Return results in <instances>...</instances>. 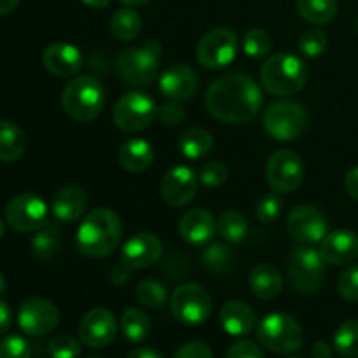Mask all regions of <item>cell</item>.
I'll use <instances>...</instances> for the list:
<instances>
[{
  "label": "cell",
  "instance_id": "6da1fadb",
  "mask_svg": "<svg viewBox=\"0 0 358 358\" xmlns=\"http://www.w3.org/2000/svg\"><path fill=\"white\" fill-rule=\"evenodd\" d=\"M206 110L226 124H245L259 114L262 91L247 73L233 72L219 77L208 87Z\"/></svg>",
  "mask_w": 358,
  "mask_h": 358
},
{
  "label": "cell",
  "instance_id": "7a4b0ae2",
  "mask_svg": "<svg viewBox=\"0 0 358 358\" xmlns=\"http://www.w3.org/2000/svg\"><path fill=\"white\" fill-rule=\"evenodd\" d=\"M122 238V222L110 208H94L84 217L77 229V248L83 255L101 259L119 247Z\"/></svg>",
  "mask_w": 358,
  "mask_h": 358
},
{
  "label": "cell",
  "instance_id": "3957f363",
  "mask_svg": "<svg viewBox=\"0 0 358 358\" xmlns=\"http://www.w3.org/2000/svg\"><path fill=\"white\" fill-rule=\"evenodd\" d=\"M259 77L268 93L275 96H290L306 86L308 66L303 58L283 51L266 59Z\"/></svg>",
  "mask_w": 358,
  "mask_h": 358
},
{
  "label": "cell",
  "instance_id": "277c9868",
  "mask_svg": "<svg viewBox=\"0 0 358 358\" xmlns=\"http://www.w3.org/2000/svg\"><path fill=\"white\" fill-rule=\"evenodd\" d=\"M107 101L103 84L91 76H79L63 87V110L77 122H91L101 114Z\"/></svg>",
  "mask_w": 358,
  "mask_h": 358
},
{
  "label": "cell",
  "instance_id": "5b68a950",
  "mask_svg": "<svg viewBox=\"0 0 358 358\" xmlns=\"http://www.w3.org/2000/svg\"><path fill=\"white\" fill-rule=\"evenodd\" d=\"M159 52L161 45L157 41H149L140 48L121 51L115 62L119 79L133 87L150 84L159 72Z\"/></svg>",
  "mask_w": 358,
  "mask_h": 358
},
{
  "label": "cell",
  "instance_id": "8992f818",
  "mask_svg": "<svg viewBox=\"0 0 358 358\" xmlns=\"http://www.w3.org/2000/svg\"><path fill=\"white\" fill-rule=\"evenodd\" d=\"M257 339L269 352L289 355L303 346L304 332L299 322L290 315L271 313L259 324Z\"/></svg>",
  "mask_w": 358,
  "mask_h": 358
},
{
  "label": "cell",
  "instance_id": "52a82bcc",
  "mask_svg": "<svg viewBox=\"0 0 358 358\" xmlns=\"http://www.w3.org/2000/svg\"><path fill=\"white\" fill-rule=\"evenodd\" d=\"M325 261L320 250L306 243L294 245L287 264V276L299 294H313L324 282Z\"/></svg>",
  "mask_w": 358,
  "mask_h": 358
},
{
  "label": "cell",
  "instance_id": "ba28073f",
  "mask_svg": "<svg viewBox=\"0 0 358 358\" xmlns=\"http://www.w3.org/2000/svg\"><path fill=\"white\" fill-rule=\"evenodd\" d=\"M262 124L271 138L280 142H292L301 138L306 131L308 112L297 101L280 100L266 108Z\"/></svg>",
  "mask_w": 358,
  "mask_h": 358
},
{
  "label": "cell",
  "instance_id": "9c48e42d",
  "mask_svg": "<svg viewBox=\"0 0 358 358\" xmlns=\"http://www.w3.org/2000/svg\"><path fill=\"white\" fill-rule=\"evenodd\" d=\"M156 115V101L143 91H129L122 94L112 110L114 124L124 133H138L149 128Z\"/></svg>",
  "mask_w": 358,
  "mask_h": 358
},
{
  "label": "cell",
  "instance_id": "30bf717a",
  "mask_svg": "<svg viewBox=\"0 0 358 358\" xmlns=\"http://www.w3.org/2000/svg\"><path fill=\"white\" fill-rule=\"evenodd\" d=\"M6 222L17 233H35L49 222V208L41 196L21 192L7 203Z\"/></svg>",
  "mask_w": 358,
  "mask_h": 358
},
{
  "label": "cell",
  "instance_id": "8fae6325",
  "mask_svg": "<svg viewBox=\"0 0 358 358\" xmlns=\"http://www.w3.org/2000/svg\"><path fill=\"white\" fill-rule=\"evenodd\" d=\"M170 310L182 324L199 325L212 313V297L198 283H184L171 294Z\"/></svg>",
  "mask_w": 358,
  "mask_h": 358
},
{
  "label": "cell",
  "instance_id": "7c38bea8",
  "mask_svg": "<svg viewBox=\"0 0 358 358\" xmlns=\"http://www.w3.org/2000/svg\"><path fill=\"white\" fill-rule=\"evenodd\" d=\"M266 180L275 192H292L304 180V163L294 150H276L266 164Z\"/></svg>",
  "mask_w": 358,
  "mask_h": 358
},
{
  "label": "cell",
  "instance_id": "4fadbf2b",
  "mask_svg": "<svg viewBox=\"0 0 358 358\" xmlns=\"http://www.w3.org/2000/svg\"><path fill=\"white\" fill-rule=\"evenodd\" d=\"M236 52L238 37L229 28H215L208 31L203 35L196 49L199 63L210 70H219L231 65L236 58Z\"/></svg>",
  "mask_w": 358,
  "mask_h": 358
},
{
  "label": "cell",
  "instance_id": "5bb4252c",
  "mask_svg": "<svg viewBox=\"0 0 358 358\" xmlns=\"http://www.w3.org/2000/svg\"><path fill=\"white\" fill-rule=\"evenodd\" d=\"M17 324L24 334L31 338L48 336L58 327L59 311L51 301L42 297H31L21 304L17 311Z\"/></svg>",
  "mask_w": 358,
  "mask_h": 358
},
{
  "label": "cell",
  "instance_id": "9a60e30c",
  "mask_svg": "<svg viewBox=\"0 0 358 358\" xmlns=\"http://www.w3.org/2000/svg\"><path fill=\"white\" fill-rule=\"evenodd\" d=\"M287 231L299 243H320L329 233L327 219L313 205H297L287 219Z\"/></svg>",
  "mask_w": 358,
  "mask_h": 358
},
{
  "label": "cell",
  "instance_id": "2e32d148",
  "mask_svg": "<svg viewBox=\"0 0 358 358\" xmlns=\"http://www.w3.org/2000/svg\"><path fill=\"white\" fill-rule=\"evenodd\" d=\"M117 336V320L105 308L87 311L79 325V339L90 348H107Z\"/></svg>",
  "mask_w": 358,
  "mask_h": 358
},
{
  "label": "cell",
  "instance_id": "e0dca14e",
  "mask_svg": "<svg viewBox=\"0 0 358 358\" xmlns=\"http://www.w3.org/2000/svg\"><path fill=\"white\" fill-rule=\"evenodd\" d=\"M163 255V243L152 233H138L129 238L121 250V264L129 271L147 269Z\"/></svg>",
  "mask_w": 358,
  "mask_h": 358
},
{
  "label": "cell",
  "instance_id": "ac0fdd59",
  "mask_svg": "<svg viewBox=\"0 0 358 358\" xmlns=\"http://www.w3.org/2000/svg\"><path fill=\"white\" fill-rule=\"evenodd\" d=\"M198 175L189 166H173L166 171L161 182V196L166 205L178 208L185 206L196 198L198 192Z\"/></svg>",
  "mask_w": 358,
  "mask_h": 358
},
{
  "label": "cell",
  "instance_id": "d6986e66",
  "mask_svg": "<svg viewBox=\"0 0 358 358\" xmlns=\"http://www.w3.org/2000/svg\"><path fill=\"white\" fill-rule=\"evenodd\" d=\"M199 79L198 73L184 63L171 65L161 73L159 77V90L168 100L185 101L192 98L198 91Z\"/></svg>",
  "mask_w": 358,
  "mask_h": 358
},
{
  "label": "cell",
  "instance_id": "ffe728a7",
  "mask_svg": "<svg viewBox=\"0 0 358 358\" xmlns=\"http://www.w3.org/2000/svg\"><path fill=\"white\" fill-rule=\"evenodd\" d=\"M320 254L327 264L348 266L358 257V234L350 229L327 233L322 240Z\"/></svg>",
  "mask_w": 358,
  "mask_h": 358
},
{
  "label": "cell",
  "instance_id": "44dd1931",
  "mask_svg": "<svg viewBox=\"0 0 358 358\" xmlns=\"http://www.w3.org/2000/svg\"><path fill=\"white\" fill-rule=\"evenodd\" d=\"M83 52L69 42H55L42 52V65L56 77H72L83 66Z\"/></svg>",
  "mask_w": 358,
  "mask_h": 358
},
{
  "label": "cell",
  "instance_id": "7402d4cb",
  "mask_svg": "<svg viewBox=\"0 0 358 358\" xmlns=\"http://www.w3.org/2000/svg\"><path fill=\"white\" fill-rule=\"evenodd\" d=\"M217 233V219L203 208H192L182 215L178 234L189 245L208 243Z\"/></svg>",
  "mask_w": 358,
  "mask_h": 358
},
{
  "label": "cell",
  "instance_id": "603a6c76",
  "mask_svg": "<svg viewBox=\"0 0 358 358\" xmlns=\"http://www.w3.org/2000/svg\"><path fill=\"white\" fill-rule=\"evenodd\" d=\"M52 213L62 222H76L87 208V194L79 185H65L58 189L51 201Z\"/></svg>",
  "mask_w": 358,
  "mask_h": 358
},
{
  "label": "cell",
  "instance_id": "cb8c5ba5",
  "mask_svg": "<svg viewBox=\"0 0 358 358\" xmlns=\"http://www.w3.org/2000/svg\"><path fill=\"white\" fill-rule=\"evenodd\" d=\"M220 325L229 336L243 338L255 327V313L243 301H227L220 310Z\"/></svg>",
  "mask_w": 358,
  "mask_h": 358
},
{
  "label": "cell",
  "instance_id": "d4e9b609",
  "mask_svg": "<svg viewBox=\"0 0 358 358\" xmlns=\"http://www.w3.org/2000/svg\"><path fill=\"white\" fill-rule=\"evenodd\" d=\"M248 285L252 294L261 301H273L282 292V275L273 264H257L250 271L248 276Z\"/></svg>",
  "mask_w": 358,
  "mask_h": 358
},
{
  "label": "cell",
  "instance_id": "484cf974",
  "mask_svg": "<svg viewBox=\"0 0 358 358\" xmlns=\"http://www.w3.org/2000/svg\"><path fill=\"white\" fill-rule=\"evenodd\" d=\"M154 163V147L143 138H131L119 149V164L129 173H142Z\"/></svg>",
  "mask_w": 358,
  "mask_h": 358
},
{
  "label": "cell",
  "instance_id": "4316f807",
  "mask_svg": "<svg viewBox=\"0 0 358 358\" xmlns=\"http://www.w3.org/2000/svg\"><path fill=\"white\" fill-rule=\"evenodd\" d=\"M27 149V136L23 129L13 121L0 119V161L14 163Z\"/></svg>",
  "mask_w": 358,
  "mask_h": 358
},
{
  "label": "cell",
  "instance_id": "83f0119b",
  "mask_svg": "<svg viewBox=\"0 0 358 358\" xmlns=\"http://www.w3.org/2000/svg\"><path fill=\"white\" fill-rule=\"evenodd\" d=\"M178 149L187 159H201L213 149V136L205 128H191L178 140Z\"/></svg>",
  "mask_w": 358,
  "mask_h": 358
},
{
  "label": "cell",
  "instance_id": "f1b7e54d",
  "mask_svg": "<svg viewBox=\"0 0 358 358\" xmlns=\"http://www.w3.org/2000/svg\"><path fill=\"white\" fill-rule=\"evenodd\" d=\"M296 7L311 24H327L338 14V0H296Z\"/></svg>",
  "mask_w": 358,
  "mask_h": 358
},
{
  "label": "cell",
  "instance_id": "f546056e",
  "mask_svg": "<svg viewBox=\"0 0 358 358\" xmlns=\"http://www.w3.org/2000/svg\"><path fill=\"white\" fill-rule=\"evenodd\" d=\"M150 318L138 308H128L121 317V331L129 343H142L150 334Z\"/></svg>",
  "mask_w": 358,
  "mask_h": 358
},
{
  "label": "cell",
  "instance_id": "4dcf8cb0",
  "mask_svg": "<svg viewBox=\"0 0 358 358\" xmlns=\"http://www.w3.org/2000/svg\"><path fill=\"white\" fill-rule=\"evenodd\" d=\"M217 233L227 243H241L248 234V220L236 210H226L217 219Z\"/></svg>",
  "mask_w": 358,
  "mask_h": 358
},
{
  "label": "cell",
  "instance_id": "1f68e13d",
  "mask_svg": "<svg viewBox=\"0 0 358 358\" xmlns=\"http://www.w3.org/2000/svg\"><path fill=\"white\" fill-rule=\"evenodd\" d=\"M142 30V17L131 7H124L112 14L110 34L117 41H133Z\"/></svg>",
  "mask_w": 358,
  "mask_h": 358
},
{
  "label": "cell",
  "instance_id": "d6a6232c",
  "mask_svg": "<svg viewBox=\"0 0 358 358\" xmlns=\"http://www.w3.org/2000/svg\"><path fill=\"white\" fill-rule=\"evenodd\" d=\"M59 247V229L55 224H45L42 229L35 231L31 238V254L42 262L51 261Z\"/></svg>",
  "mask_w": 358,
  "mask_h": 358
},
{
  "label": "cell",
  "instance_id": "836d02e7",
  "mask_svg": "<svg viewBox=\"0 0 358 358\" xmlns=\"http://www.w3.org/2000/svg\"><path fill=\"white\" fill-rule=\"evenodd\" d=\"M203 264L215 275H224L229 271L231 262H233V250L227 243H212L206 245L203 250Z\"/></svg>",
  "mask_w": 358,
  "mask_h": 358
},
{
  "label": "cell",
  "instance_id": "e575fe53",
  "mask_svg": "<svg viewBox=\"0 0 358 358\" xmlns=\"http://www.w3.org/2000/svg\"><path fill=\"white\" fill-rule=\"evenodd\" d=\"M334 350L345 358L358 357V320L339 325L334 334Z\"/></svg>",
  "mask_w": 358,
  "mask_h": 358
},
{
  "label": "cell",
  "instance_id": "d590c367",
  "mask_svg": "<svg viewBox=\"0 0 358 358\" xmlns=\"http://www.w3.org/2000/svg\"><path fill=\"white\" fill-rule=\"evenodd\" d=\"M136 299L147 308H161L168 299V289L157 280L145 278L136 287Z\"/></svg>",
  "mask_w": 358,
  "mask_h": 358
},
{
  "label": "cell",
  "instance_id": "8d00e7d4",
  "mask_svg": "<svg viewBox=\"0 0 358 358\" xmlns=\"http://www.w3.org/2000/svg\"><path fill=\"white\" fill-rule=\"evenodd\" d=\"M273 38L262 28H252L243 37V51L254 59H262L271 52Z\"/></svg>",
  "mask_w": 358,
  "mask_h": 358
},
{
  "label": "cell",
  "instance_id": "74e56055",
  "mask_svg": "<svg viewBox=\"0 0 358 358\" xmlns=\"http://www.w3.org/2000/svg\"><path fill=\"white\" fill-rule=\"evenodd\" d=\"M329 45L327 34L320 28H311L306 30L299 38V51L303 52L306 58H318L325 52Z\"/></svg>",
  "mask_w": 358,
  "mask_h": 358
},
{
  "label": "cell",
  "instance_id": "f35d334b",
  "mask_svg": "<svg viewBox=\"0 0 358 358\" xmlns=\"http://www.w3.org/2000/svg\"><path fill=\"white\" fill-rule=\"evenodd\" d=\"M278 194L280 192H271L259 199L257 206H255V215L261 222L271 224L280 217L283 210V201Z\"/></svg>",
  "mask_w": 358,
  "mask_h": 358
},
{
  "label": "cell",
  "instance_id": "ab89813d",
  "mask_svg": "<svg viewBox=\"0 0 358 358\" xmlns=\"http://www.w3.org/2000/svg\"><path fill=\"white\" fill-rule=\"evenodd\" d=\"M80 353V341L73 336L59 334L49 341L51 358H77Z\"/></svg>",
  "mask_w": 358,
  "mask_h": 358
},
{
  "label": "cell",
  "instance_id": "60d3db41",
  "mask_svg": "<svg viewBox=\"0 0 358 358\" xmlns=\"http://www.w3.org/2000/svg\"><path fill=\"white\" fill-rule=\"evenodd\" d=\"M30 343L20 334H10L0 341V358H30Z\"/></svg>",
  "mask_w": 358,
  "mask_h": 358
},
{
  "label": "cell",
  "instance_id": "b9f144b4",
  "mask_svg": "<svg viewBox=\"0 0 358 358\" xmlns=\"http://www.w3.org/2000/svg\"><path fill=\"white\" fill-rule=\"evenodd\" d=\"M338 292L350 303H358V264L350 266L338 280Z\"/></svg>",
  "mask_w": 358,
  "mask_h": 358
},
{
  "label": "cell",
  "instance_id": "7bdbcfd3",
  "mask_svg": "<svg viewBox=\"0 0 358 358\" xmlns=\"http://www.w3.org/2000/svg\"><path fill=\"white\" fill-rule=\"evenodd\" d=\"M199 182L206 187H219L227 180V168L219 161H210L199 170Z\"/></svg>",
  "mask_w": 358,
  "mask_h": 358
},
{
  "label": "cell",
  "instance_id": "ee69618b",
  "mask_svg": "<svg viewBox=\"0 0 358 358\" xmlns=\"http://www.w3.org/2000/svg\"><path fill=\"white\" fill-rule=\"evenodd\" d=\"M185 115L187 114H185V108L182 105V101L170 100L157 108V117H159V121L163 124L171 126V128L182 124L185 121Z\"/></svg>",
  "mask_w": 358,
  "mask_h": 358
},
{
  "label": "cell",
  "instance_id": "f6af8a7d",
  "mask_svg": "<svg viewBox=\"0 0 358 358\" xmlns=\"http://www.w3.org/2000/svg\"><path fill=\"white\" fill-rule=\"evenodd\" d=\"M226 358H264L261 346L250 339H241L231 345Z\"/></svg>",
  "mask_w": 358,
  "mask_h": 358
},
{
  "label": "cell",
  "instance_id": "bcb514c9",
  "mask_svg": "<svg viewBox=\"0 0 358 358\" xmlns=\"http://www.w3.org/2000/svg\"><path fill=\"white\" fill-rule=\"evenodd\" d=\"M173 358H213V353L210 346L205 345V343L191 341L180 346Z\"/></svg>",
  "mask_w": 358,
  "mask_h": 358
},
{
  "label": "cell",
  "instance_id": "7dc6e473",
  "mask_svg": "<svg viewBox=\"0 0 358 358\" xmlns=\"http://www.w3.org/2000/svg\"><path fill=\"white\" fill-rule=\"evenodd\" d=\"M345 187H346V192L358 201V164L357 166L350 168V171L346 173Z\"/></svg>",
  "mask_w": 358,
  "mask_h": 358
},
{
  "label": "cell",
  "instance_id": "c3c4849f",
  "mask_svg": "<svg viewBox=\"0 0 358 358\" xmlns=\"http://www.w3.org/2000/svg\"><path fill=\"white\" fill-rule=\"evenodd\" d=\"M13 324V311L7 306V303L0 301V336L6 334Z\"/></svg>",
  "mask_w": 358,
  "mask_h": 358
},
{
  "label": "cell",
  "instance_id": "681fc988",
  "mask_svg": "<svg viewBox=\"0 0 358 358\" xmlns=\"http://www.w3.org/2000/svg\"><path fill=\"white\" fill-rule=\"evenodd\" d=\"M311 353H313V358H332V346L327 341H317Z\"/></svg>",
  "mask_w": 358,
  "mask_h": 358
},
{
  "label": "cell",
  "instance_id": "f907efd6",
  "mask_svg": "<svg viewBox=\"0 0 358 358\" xmlns=\"http://www.w3.org/2000/svg\"><path fill=\"white\" fill-rule=\"evenodd\" d=\"M128 358H164L157 350L152 348H136L129 353Z\"/></svg>",
  "mask_w": 358,
  "mask_h": 358
},
{
  "label": "cell",
  "instance_id": "816d5d0a",
  "mask_svg": "<svg viewBox=\"0 0 358 358\" xmlns=\"http://www.w3.org/2000/svg\"><path fill=\"white\" fill-rule=\"evenodd\" d=\"M21 0H0V16H6L10 14L17 6H20Z\"/></svg>",
  "mask_w": 358,
  "mask_h": 358
},
{
  "label": "cell",
  "instance_id": "f5cc1de1",
  "mask_svg": "<svg viewBox=\"0 0 358 358\" xmlns=\"http://www.w3.org/2000/svg\"><path fill=\"white\" fill-rule=\"evenodd\" d=\"M87 7H93V9H105L112 0H83Z\"/></svg>",
  "mask_w": 358,
  "mask_h": 358
},
{
  "label": "cell",
  "instance_id": "db71d44e",
  "mask_svg": "<svg viewBox=\"0 0 358 358\" xmlns=\"http://www.w3.org/2000/svg\"><path fill=\"white\" fill-rule=\"evenodd\" d=\"M122 3H126L128 7H140V6H145L149 3L150 0H121Z\"/></svg>",
  "mask_w": 358,
  "mask_h": 358
},
{
  "label": "cell",
  "instance_id": "11a10c76",
  "mask_svg": "<svg viewBox=\"0 0 358 358\" xmlns=\"http://www.w3.org/2000/svg\"><path fill=\"white\" fill-rule=\"evenodd\" d=\"M6 292H7V282L6 278H3L2 273H0V296H3Z\"/></svg>",
  "mask_w": 358,
  "mask_h": 358
},
{
  "label": "cell",
  "instance_id": "9f6ffc18",
  "mask_svg": "<svg viewBox=\"0 0 358 358\" xmlns=\"http://www.w3.org/2000/svg\"><path fill=\"white\" fill-rule=\"evenodd\" d=\"M3 236V220L0 219V238Z\"/></svg>",
  "mask_w": 358,
  "mask_h": 358
},
{
  "label": "cell",
  "instance_id": "6f0895ef",
  "mask_svg": "<svg viewBox=\"0 0 358 358\" xmlns=\"http://www.w3.org/2000/svg\"><path fill=\"white\" fill-rule=\"evenodd\" d=\"M357 31H358V17H357Z\"/></svg>",
  "mask_w": 358,
  "mask_h": 358
},
{
  "label": "cell",
  "instance_id": "680465c9",
  "mask_svg": "<svg viewBox=\"0 0 358 358\" xmlns=\"http://www.w3.org/2000/svg\"><path fill=\"white\" fill-rule=\"evenodd\" d=\"M90 358H101V357H90Z\"/></svg>",
  "mask_w": 358,
  "mask_h": 358
},
{
  "label": "cell",
  "instance_id": "91938a15",
  "mask_svg": "<svg viewBox=\"0 0 358 358\" xmlns=\"http://www.w3.org/2000/svg\"><path fill=\"white\" fill-rule=\"evenodd\" d=\"M289 358H297V357H289Z\"/></svg>",
  "mask_w": 358,
  "mask_h": 358
}]
</instances>
